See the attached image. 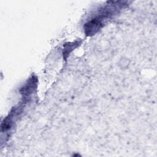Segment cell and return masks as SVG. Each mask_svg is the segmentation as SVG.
<instances>
[{"mask_svg":"<svg viewBox=\"0 0 157 157\" xmlns=\"http://www.w3.org/2000/svg\"><path fill=\"white\" fill-rule=\"evenodd\" d=\"M124 1H109L101 7L84 25L85 33L88 36L96 34L111 18H113L125 6Z\"/></svg>","mask_w":157,"mask_h":157,"instance_id":"cell-1","label":"cell"},{"mask_svg":"<svg viewBox=\"0 0 157 157\" xmlns=\"http://www.w3.org/2000/svg\"><path fill=\"white\" fill-rule=\"evenodd\" d=\"M82 43V40H75L72 42H67L64 45V49L63 52V58L66 59L69 54Z\"/></svg>","mask_w":157,"mask_h":157,"instance_id":"cell-2","label":"cell"}]
</instances>
